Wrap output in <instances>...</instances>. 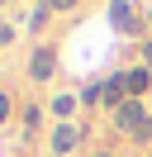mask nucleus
Returning <instances> with one entry per match:
<instances>
[{"mask_svg":"<svg viewBox=\"0 0 152 157\" xmlns=\"http://www.w3.org/2000/svg\"><path fill=\"white\" fill-rule=\"evenodd\" d=\"M48 10H52V5H33V14H28V29H43V19H48Z\"/></svg>","mask_w":152,"mask_h":157,"instance_id":"nucleus-8","label":"nucleus"},{"mask_svg":"<svg viewBox=\"0 0 152 157\" xmlns=\"http://www.w3.org/2000/svg\"><path fill=\"white\" fill-rule=\"evenodd\" d=\"M152 86V76H147V67L142 71H128V95H142V90Z\"/></svg>","mask_w":152,"mask_h":157,"instance_id":"nucleus-6","label":"nucleus"},{"mask_svg":"<svg viewBox=\"0 0 152 157\" xmlns=\"http://www.w3.org/2000/svg\"><path fill=\"white\" fill-rule=\"evenodd\" d=\"M76 138H81V133H76L71 124H62V128L52 133V152H71V143H76Z\"/></svg>","mask_w":152,"mask_h":157,"instance_id":"nucleus-5","label":"nucleus"},{"mask_svg":"<svg viewBox=\"0 0 152 157\" xmlns=\"http://www.w3.org/2000/svg\"><path fill=\"white\" fill-rule=\"evenodd\" d=\"M142 62H147V76H152V43L142 48Z\"/></svg>","mask_w":152,"mask_h":157,"instance_id":"nucleus-11","label":"nucleus"},{"mask_svg":"<svg viewBox=\"0 0 152 157\" xmlns=\"http://www.w3.org/2000/svg\"><path fill=\"white\" fill-rule=\"evenodd\" d=\"M124 90H128V76H109V81L100 86V100H109V105L119 100V105H124Z\"/></svg>","mask_w":152,"mask_h":157,"instance_id":"nucleus-4","label":"nucleus"},{"mask_svg":"<svg viewBox=\"0 0 152 157\" xmlns=\"http://www.w3.org/2000/svg\"><path fill=\"white\" fill-rule=\"evenodd\" d=\"M52 71H57V52L52 48H38L33 57H28V76H33V81H48Z\"/></svg>","mask_w":152,"mask_h":157,"instance_id":"nucleus-3","label":"nucleus"},{"mask_svg":"<svg viewBox=\"0 0 152 157\" xmlns=\"http://www.w3.org/2000/svg\"><path fill=\"white\" fill-rule=\"evenodd\" d=\"M5 119H10V95L0 90V124H5Z\"/></svg>","mask_w":152,"mask_h":157,"instance_id":"nucleus-9","label":"nucleus"},{"mask_svg":"<svg viewBox=\"0 0 152 157\" xmlns=\"http://www.w3.org/2000/svg\"><path fill=\"white\" fill-rule=\"evenodd\" d=\"M52 109H57V114L66 119V114H71V109H76V95H57V100H52Z\"/></svg>","mask_w":152,"mask_h":157,"instance_id":"nucleus-7","label":"nucleus"},{"mask_svg":"<svg viewBox=\"0 0 152 157\" xmlns=\"http://www.w3.org/2000/svg\"><path fill=\"white\" fill-rule=\"evenodd\" d=\"M109 24L119 33H138V14H133L128 0H109Z\"/></svg>","mask_w":152,"mask_h":157,"instance_id":"nucleus-2","label":"nucleus"},{"mask_svg":"<svg viewBox=\"0 0 152 157\" xmlns=\"http://www.w3.org/2000/svg\"><path fill=\"white\" fill-rule=\"evenodd\" d=\"M95 157H109V152H95Z\"/></svg>","mask_w":152,"mask_h":157,"instance_id":"nucleus-12","label":"nucleus"},{"mask_svg":"<svg viewBox=\"0 0 152 157\" xmlns=\"http://www.w3.org/2000/svg\"><path fill=\"white\" fill-rule=\"evenodd\" d=\"M147 157H152V152H147Z\"/></svg>","mask_w":152,"mask_h":157,"instance_id":"nucleus-13","label":"nucleus"},{"mask_svg":"<svg viewBox=\"0 0 152 157\" xmlns=\"http://www.w3.org/2000/svg\"><path fill=\"white\" fill-rule=\"evenodd\" d=\"M48 5H52V10H71L76 0H48Z\"/></svg>","mask_w":152,"mask_h":157,"instance_id":"nucleus-10","label":"nucleus"},{"mask_svg":"<svg viewBox=\"0 0 152 157\" xmlns=\"http://www.w3.org/2000/svg\"><path fill=\"white\" fill-rule=\"evenodd\" d=\"M114 128H119V133H133V138H152V119H147V109H142V100L114 105Z\"/></svg>","mask_w":152,"mask_h":157,"instance_id":"nucleus-1","label":"nucleus"}]
</instances>
